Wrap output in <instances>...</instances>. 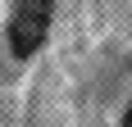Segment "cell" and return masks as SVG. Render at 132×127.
I'll return each instance as SVG.
<instances>
[{"mask_svg":"<svg viewBox=\"0 0 132 127\" xmlns=\"http://www.w3.org/2000/svg\"><path fill=\"white\" fill-rule=\"evenodd\" d=\"M46 127H132V0H78L41 59Z\"/></svg>","mask_w":132,"mask_h":127,"instance_id":"1","label":"cell"},{"mask_svg":"<svg viewBox=\"0 0 132 127\" xmlns=\"http://www.w3.org/2000/svg\"><path fill=\"white\" fill-rule=\"evenodd\" d=\"M50 23H55V9L50 0H23L18 9H14V23H9V50L23 59L41 46V41L50 37Z\"/></svg>","mask_w":132,"mask_h":127,"instance_id":"2","label":"cell"}]
</instances>
